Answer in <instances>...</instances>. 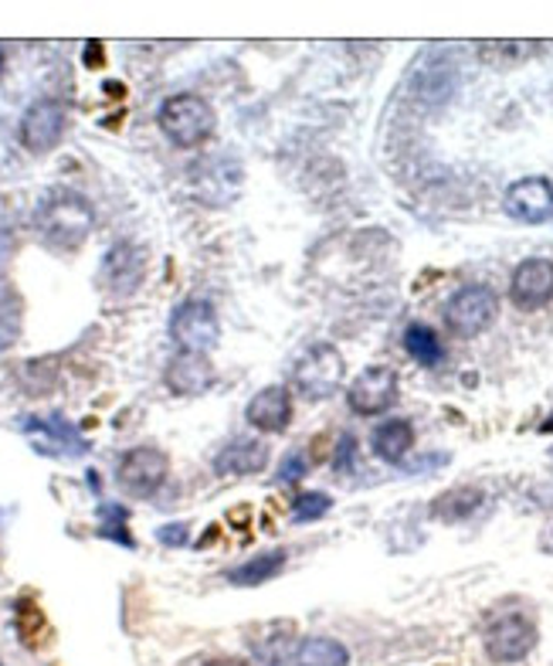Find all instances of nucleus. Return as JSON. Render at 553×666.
Instances as JSON below:
<instances>
[{
    "label": "nucleus",
    "mask_w": 553,
    "mask_h": 666,
    "mask_svg": "<svg viewBox=\"0 0 553 666\" xmlns=\"http://www.w3.org/2000/svg\"><path fill=\"white\" fill-rule=\"evenodd\" d=\"M347 402L357 415H381L397 402V374L384 364L364 368L350 388H347Z\"/></svg>",
    "instance_id": "9"
},
{
    "label": "nucleus",
    "mask_w": 553,
    "mask_h": 666,
    "mask_svg": "<svg viewBox=\"0 0 553 666\" xmlns=\"http://www.w3.org/2000/svg\"><path fill=\"white\" fill-rule=\"evenodd\" d=\"M34 225L41 228V235L51 245L79 248L96 228V208H92V202L86 194L58 187V190L41 197V205L34 212Z\"/></svg>",
    "instance_id": "1"
},
{
    "label": "nucleus",
    "mask_w": 553,
    "mask_h": 666,
    "mask_svg": "<svg viewBox=\"0 0 553 666\" xmlns=\"http://www.w3.org/2000/svg\"><path fill=\"white\" fill-rule=\"evenodd\" d=\"M540 432H553V415H550V419L543 422V429H540Z\"/></svg>",
    "instance_id": "29"
},
{
    "label": "nucleus",
    "mask_w": 553,
    "mask_h": 666,
    "mask_svg": "<svg viewBox=\"0 0 553 666\" xmlns=\"http://www.w3.org/2000/svg\"><path fill=\"white\" fill-rule=\"evenodd\" d=\"M268 466V445L258 439H235L215 456L218 477H255Z\"/></svg>",
    "instance_id": "15"
},
{
    "label": "nucleus",
    "mask_w": 553,
    "mask_h": 666,
    "mask_svg": "<svg viewBox=\"0 0 553 666\" xmlns=\"http://www.w3.org/2000/svg\"><path fill=\"white\" fill-rule=\"evenodd\" d=\"M306 470H309V462L303 459V452H293V456L283 462V470H279V483H296V480H303V477H306Z\"/></svg>",
    "instance_id": "24"
},
{
    "label": "nucleus",
    "mask_w": 553,
    "mask_h": 666,
    "mask_svg": "<svg viewBox=\"0 0 553 666\" xmlns=\"http://www.w3.org/2000/svg\"><path fill=\"white\" fill-rule=\"evenodd\" d=\"M207 666H248V663H241V659H211V663H207Z\"/></svg>",
    "instance_id": "28"
},
{
    "label": "nucleus",
    "mask_w": 553,
    "mask_h": 666,
    "mask_svg": "<svg viewBox=\"0 0 553 666\" xmlns=\"http://www.w3.org/2000/svg\"><path fill=\"white\" fill-rule=\"evenodd\" d=\"M102 513V535L109 538V541H119V545H126V548H132V538H129V530L122 527L126 523V510L122 507H102L99 510Z\"/></svg>",
    "instance_id": "23"
},
{
    "label": "nucleus",
    "mask_w": 553,
    "mask_h": 666,
    "mask_svg": "<svg viewBox=\"0 0 553 666\" xmlns=\"http://www.w3.org/2000/svg\"><path fill=\"white\" fill-rule=\"evenodd\" d=\"M0 65H4V55H0Z\"/></svg>",
    "instance_id": "30"
},
{
    "label": "nucleus",
    "mask_w": 553,
    "mask_h": 666,
    "mask_svg": "<svg viewBox=\"0 0 553 666\" xmlns=\"http://www.w3.org/2000/svg\"><path fill=\"white\" fill-rule=\"evenodd\" d=\"M500 316V300L490 286H462L445 303V326L462 341H472L486 333Z\"/></svg>",
    "instance_id": "4"
},
{
    "label": "nucleus",
    "mask_w": 553,
    "mask_h": 666,
    "mask_svg": "<svg viewBox=\"0 0 553 666\" xmlns=\"http://www.w3.org/2000/svg\"><path fill=\"white\" fill-rule=\"evenodd\" d=\"M503 208L510 218L523 222V225H543L553 218V184L546 177H523L516 184H510Z\"/></svg>",
    "instance_id": "10"
},
{
    "label": "nucleus",
    "mask_w": 553,
    "mask_h": 666,
    "mask_svg": "<svg viewBox=\"0 0 553 666\" xmlns=\"http://www.w3.org/2000/svg\"><path fill=\"white\" fill-rule=\"evenodd\" d=\"M329 507H333V500H329L326 493H316V490H309V493H299V497H296V503H293V520H299V523L319 520V517H323Z\"/></svg>",
    "instance_id": "22"
},
{
    "label": "nucleus",
    "mask_w": 553,
    "mask_h": 666,
    "mask_svg": "<svg viewBox=\"0 0 553 666\" xmlns=\"http://www.w3.org/2000/svg\"><path fill=\"white\" fill-rule=\"evenodd\" d=\"M157 538L167 548H180V545H187V523H167V527L157 530Z\"/></svg>",
    "instance_id": "25"
},
{
    "label": "nucleus",
    "mask_w": 553,
    "mask_h": 666,
    "mask_svg": "<svg viewBox=\"0 0 553 666\" xmlns=\"http://www.w3.org/2000/svg\"><path fill=\"white\" fill-rule=\"evenodd\" d=\"M245 419H248V425H255L261 432H283L293 422V394H289V388H283V384L261 388L248 402Z\"/></svg>",
    "instance_id": "13"
},
{
    "label": "nucleus",
    "mask_w": 553,
    "mask_h": 666,
    "mask_svg": "<svg viewBox=\"0 0 553 666\" xmlns=\"http://www.w3.org/2000/svg\"><path fill=\"white\" fill-rule=\"evenodd\" d=\"M170 337L187 354H207L221 341V323L218 313L207 300H187L170 316Z\"/></svg>",
    "instance_id": "5"
},
{
    "label": "nucleus",
    "mask_w": 553,
    "mask_h": 666,
    "mask_svg": "<svg viewBox=\"0 0 553 666\" xmlns=\"http://www.w3.org/2000/svg\"><path fill=\"white\" fill-rule=\"evenodd\" d=\"M404 351L418 361L422 368H438L445 351H442V341H438V333L425 323H411L404 330Z\"/></svg>",
    "instance_id": "21"
},
{
    "label": "nucleus",
    "mask_w": 553,
    "mask_h": 666,
    "mask_svg": "<svg viewBox=\"0 0 553 666\" xmlns=\"http://www.w3.org/2000/svg\"><path fill=\"white\" fill-rule=\"evenodd\" d=\"M283 565H286V551L275 548V551L255 555L251 561L231 568V571H228V581H231V585H241V588H255V585H261V581H268V578L279 575Z\"/></svg>",
    "instance_id": "20"
},
{
    "label": "nucleus",
    "mask_w": 553,
    "mask_h": 666,
    "mask_svg": "<svg viewBox=\"0 0 553 666\" xmlns=\"http://www.w3.org/2000/svg\"><path fill=\"white\" fill-rule=\"evenodd\" d=\"M540 551H546V555H553V520L543 527V535H540Z\"/></svg>",
    "instance_id": "27"
},
{
    "label": "nucleus",
    "mask_w": 553,
    "mask_h": 666,
    "mask_svg": "<svg viewBox=\"0 0 553 666\" xmlns=\"http://www.w3.org/2000/svg\"><path fill=\"white\" fill-rule=\"evenodd\" d=\"M102 276L116 293H132L147 276V255L140 245L132 242H119L106 252L102 258Z\"/></svg>",
    "instance_id": "12"
},
{
    "label": "nucleus",
    "mask_w": 553,
    "mask_h": 666,
    "mask_svg": "<svg viewBox=\"0 0 553 666\" xmlns=\"http://www.w3.org/2000/svg\"><path fill=\"white\" fill-rule=\"evenodd\" d=\"M482 500H486V493H482L478 487H452L442 497H435L432 517L442 520V523H458V520H468L482 507Z\"/></svg>",
    "instance_id": "18"
},
{
    "label": "nucleus",
    "mask_w": 553,
    "mask_h": 666,
    "mask_svg": "<svg viewBox=\"0 0 553 666\" xmlns=\"http://www.w3.org/2000/svg\"><path fill=\"white\" fill-rule=\"evenodd\" d=\"M536 623L523 613H503L496 616L490 626H486V636H482V643H486V656L493 663H520L533 653L536 646Z\"/></svg>",
    "instance_id": "6"
},
{
    "label": "nucleus",
    "mask_w": 553,
    "mask_h": 666,
    "mask_svg": "<svg viewBox=\"0 0 553 666\" xmlns=\"http://www.w3.org/2000/svg\"><path fill=\"white\" fill-rule=\"evenodd\" d=\"M411 445H414V429L404 419H391L374 429V452L384 462H401L411 452Z\"/></svg>",
    "instance_id": "19"
},
{
    "label": "nucleus",
    "mask_w": 553,
    "mask_h": 666,
    "mask_svg": "<svg viewBox=\"0 0 553 666\" xmlns=\"http://www.w3.org/2000/svg\"><path fill=\"white\" fill-rule=\"evenodd\" d=\"M65 126H68V109L58 99H38L21 116L18 126L21 147L28 154H51L65 137Z\"/></svg>",
    "instance_id": "8"
},
{
    "label": "nucleus",
    "mask_w": 553,
    "mask_h": 666,
    "mask_svg": "<svg viewBox=\"0 0 553 666\" xmlns=\"http://www.w3.org/2000/svg\"><path fill=\"white\" fill-rule=\"evenodd\" d=\"M510 300L523 313H536L553 300V262L550 258H526L516 265L510 280Z\"/></svg>",
    "instance_id": "11"
},
{
    "label": "nucleus",
    "mask_w": 553,
    "mask_h": 666,
    "mask_svg": "<svg viewBox=\"0 0 553 666\" xmlns=\"http://www.w3.org/2000/svg\"><path fill=\"white\" fill-rule=\"evenodd\" d=\"M296 666H347L350 663V649L343 646L333 636H306L296 653H293Z\"/></svg>",
    "instance_id": "17"
},
{
    "label": "nucleus",
    "mask_w": 553,
    "mask_h": 666,
    "mask_svg": "<svg viewBox=\"0 0 553 666\" xmlns=\"http://www.w3.org/2000/svg\"><path fill=\"white\" fill-rule=\"evenodd\" d=\"M157 123L164 129V137L180 147V150H194L200 147L204 140H211V133L218 129V116L211 109V102L194 96V92H180V96H170L160 112H157Z\"/></svg>",
    "instance_id": "2"
},
{
    "label": "nucleus",
    "mask_w": 553,
    "mask_h": 666,
    "mask_svg": "<svg viewBox=\"0 0 553 666\" xmlns=\"http://www.w3.org/2000/svg\"><path fill=\"white\" fill-rule=\"evenodd\" d=\"M167 473H170V459H167L160 449H154V445L129 449V452L119 459V466H116L119 487H122L129 497H140V500H144V497H154V493L164 487Z\"/></svg>",
    "instance_id": "7"
},
{
    "label": "nucleus",
    "mask_w": 553,
    "mask_h": 666,
    "mask_svg": "<svg viewBox=\"0 0 553 666\" xmlns=\"http://www.w3.org/2000/svg\"><path fill=\"white\" fill-rule=\"evenodd\" d=\"M343 374H347V361H343V354L333 344H313L293 364V384L309 402L333 398L343 384Z\"/></svg>",
    "instance_id": "3"
},
{
    "label": "nucleus",
    "mask_w": 553,
    "mask_h": 666,
    "mask_svg": "<svg viewBox=\"0 0 553 666\" xmlns=\"http://www.w3.org/2000/svg\"><path fill=\"white\" fill-rule=\"evenodd\" d=\"M24 432L45 456H79V452H86V442L61 419H31Z\"/></svg>",
    "instance_id": "16"
},
{
    "label": "nucleus",
    "mask_w": 553,
    "mask_h": 666,
    "mask_svg": "<svg viewBox=\"0 0 553 666\" xmlns=\"http://www.w3.org/2000/svg\"><path fill=\"white\" fill-rule=\"evenodd\" d=\"M354 452H357V442H354V435H343V442H339V459H336V473H350L354 470Z\"/></svg>",
    "instance_id": "26"
},
{
    "label": "nucleus",
    "mask_w": 553,
    "mask_h": 666,
    "mask_svg": "<svg viewBox=\"0 0 553 666\" xmlns=\"http://www.w3.org/2000/svg\"><path fill=\"white\" fill-rule=\"evenodd\" d=\"M167 388L180 398H194L204 394L207 388L215 384V368L207 361V354H187L180 351L170 364H167Z\"/></svg>",
    "instance_id": "14"
}]
</instances>
